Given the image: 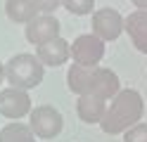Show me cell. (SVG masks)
<instances>
[{
  "label": "cell",
  "instance_id": "obj_15",
  "mask_svg": "<svg viewBox=\"0 0 147 142\" xmlns=\"http://www.w3.org/2000/svg\"><path fill=\"white\" fill-rule=\"evenodd\" d=\"M123 142H147V123H135L123 133Z\"/></svg>",
  "mask_w": 147,
  "mask_h": 142
},
{
  "label": "cell",
  "instance_id": "obj_17",
  "mask_svg": "<svg viewBox=\"0 0 147 142\" xmlns=\"http://www.w3.org/2000/svg\"><path fill=\"white\" fill-rule=\"evenodd\" d=\"M131 3H133L138 9H147V0H131Z\"/></svg>",
  "mask_w": 147,
  "mask_h": 142
},
{
  "label": "cell",
  "instance_id": "obj_11",
  "mask_svg": "<svg viewBox=\"0 0 147 142\" xmlns=\"http://www.w3.org/2000/svg\"><path fill=\"white\" fill-rule=\"evenodd\" d=\"M126 33L138 50L147 55V9H135L126 17Z\"/></svg>",
  "mask_w": 147,
  "mask_h": 142
},
{
  "label": "cell",
  "instance_id": "obj_10",
  "mask_svg": "<svg viewBox=\"0 0 147 142\" xmlns=\"http://www.w3.org/2000/svg\"><path fill=\"white\" fill-rule=\"evenodd\" d=\"M69 55H71V45L62 36L50 40V43H45V45H40L36 50V57L43 62V66H62L69 59Z\"/></svg>",
  "mask_w": 147,
  "mask_h": 142
},
{
  "label": "cell",
  "instance_id": "obj_9",
  "mask_svg": "<svg viewBox=\"0 0 147 142\" xmlns=\"http://www.w3.org/2000/svg\"><path fill=\"white\" fill-rule=\"evenodd\" d=\"M76 111H78V118L88 126L90 123H102L107 114V100L97 97V95H78Z\"/></svg>",
  "mask_w": 147,
  "mask_h": 142
},
{
  "label": "cell",
  "instance_id": "obj_16",
  "mask_svg": "<svg viewBox=\"0 0 147 142\" xmlns=\"http://www.w3.org/2000/svg\"><path fill=\"white\" fill-rule=\"evenodd\" d=\"M36 5H38L40 14H52L55 9L62 7V0H36Z\"/></svg>",
  "mask_w": 147,
  "mask_h": 142
},
{
  "label": "cell",
  "instance_id": "obj_12",
  "mask_svg": "<svg viewBox=\"0 0 147 142\" xmlns=\"http://www.w3.org/2000/svg\"><path fill=\"white\" fill-rule=\"evenodd\" d=\"M5 14L17 24H29L40 14L36 0H7L5 3Z\"/></svg>",
  "mask_w": 147,
  "mask_h": 142
},
{
  "label": "cell",
  "instance_id": "obj_8",
  "mask_svg": "<svg viewBox=\"0 0 147 142\" xmlns=\"http://www.w3.org/2000/svg\"><path fill=\"white\" fill-rule=\"evenodd\" d=\"M0 114L5 118H22L26 114H31V97L29 90L22 88H5L0 90Z\"/></svg>",
  "mask_w": 147,
  "mask_h": 142
},
{
  "label": "cell",
  "instance_id": "obj_4",
  "mask_svg": "<svg viewBox=\"0 0 147 142\" xmlns=\"http://www.w3.org/2000/svg\"><path fill=\"white\" fill-rule=\"evenodd\" d=\"M29 126L33 130L36 137L40 140H52L62 133V126H64V118L62 114L50 107V104H38V107L31 109V118H29Z\"/></svg>",
  "mask_w": 147,
  "mask_h": 142
},
{
  "label": "cell",
  "instance_id": "obj_6",
  "mask_svg": "<svg viewBox=\"0 0 147 142\" xmlns=\"http://www.w3.org/2000/svg\"><path fill=\"white\" fill-rule=\"evenodd\" d=\"M121 31H126V19L116 12L114 7H102L93 12V33L102 40H116Z\"/></svg>",
  "mask_w": 147,
  "mask_h": 142
},
{
  "label": "cell",
  "instance_id": "obj_13",
  "mask_svg": "<svg viewBox=\"0 0 147 142\" xmlns=\"http://www.w3.org/2000/svg\"><path fill=\"white\" fill-rule=\"evenodd\" d=\"M0 142H33V130L29 123H7L0 130Z\"/></svg>",
  "mask_w": 147,
  "mask_h": 142
},
{
  "label": "cell",
  "instance_id": "obj_2",
  "mask_svg": "<svg viewBox=\"0 0 147 142\" xmlns=\"http://www.w3.org/2000/svg\"><path fill=\"white\" fill-rule=\"evenodd\" d=\"M140 118H142V95L133 88H126L119 90V95L109 102L100 128L107 135H119V133L133 128L135 123H140Z\"/></svg>",
  "mask_w": 147,
  "mask_h": 142
},
{
  "label": "cell",
  "instance_id": "obj_18",
  "mask_svg": "<svg viewBox=\"0 0 147 142\" xmlns=\"http://www.w3.org/2000/svg\"><path fill=\"white\" fill-rule=\"evenodd\" d=\"M3 81H5V64L0 62V85H3Z\"/></svg>",
  "mask_w": 147,
  "mask_h": 142
},
{
  "label": "cell",
  "instance_id": "obj_19",
  "mask_svg": "<svg viewBox=\"0 0 147 142\" xmlns=\"http://www.w3.org/2000/svg\"><path fill=\"white\" fill-rule=\"evenodd\" d=\"M33 142H36V140H33Z\"/></svg>",
  "mask_w": 147,
  "mask_h": 142
},
{
  "label": "cell",
  "instance_id": "obj_5",
  "mask_svg": "<svg viewBox=\"0 0 147 142\" xmlns=\"http://www.w3.org/2000/svg\"><path fill=\"white\" fill-rule=\"evenodd\" d=\"M105 57V40L95 33H83L71 43V59L81 66H97Z\"/></svg>",
  "mask_w": 147,
  "mask_h": 142
},
{
  "label": "cell",
  "instance_id": "obj_3",
  "mask_svg": "<svg viewBox=\"0 0 147 142\" xmlns=\"http://www.w3.org/2000/svg\"><path fill=\"white\" fill-rule=\"evenodd\" d=\"M45 76V66L36 55H14L10 62L5 64V81L12 88H22V90H33L36 85H40Z\"/></svg>",
  "mask_w": 147,
  "mask_h": 142
},
{
  "label": "cell",
  "instance_id": "obj_7",
  "mask_svg": "<svg viewBox=\"0 0 147 142\" xmlns=\"http://www.w3.org/2000/svg\"><path fill=\"white\" fill-rule=\"evenodd\" d=\"M26 40L31 45L40 47L45 43L55 40V38H59V22L55 14H38L33 19V22L26 24Z\"/></svg>",
  "mask_w": 147,
  "mask_h": 142
},
{
  "label": "cell",
  "instance_id": "obj_1",
  "mask_svg": "<svg viewBox=\"0 0 147 142\" xmlns=\"http://www.w3.org/2000/svg\"><path fill=\"white\" fill-rule=\"evenodd\" d=\"M67 85L76 95H97L102 100H114L119 95V90H121L119 76L112 69H105V66H81V64L69 66Z\"/></svg>",
  "mask_w": 147,
  "mask_h": 142
},
{
  "label": "cell",
  "instance_id": "obj_14",
  "mask_svg": "<svg viewBox=\"0 0 147 142\" xmlns=\"http://www.w3.org/2000/svg\"><path fill=\"white\" fill-rule=\"evenodd\" d=\"M62 7L67 9V12L76 14V17H83L88 12H93L95 0H62Z\"/></svg>",
  "mask_w": 147,
  "mask_h": 142
}]
</instances>
